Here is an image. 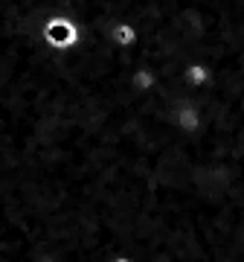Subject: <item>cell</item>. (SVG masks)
Returning a JSON list of instances; mask_svg holds the SVG:
<instances>
[{
	"label": "cell",
	"instance_id": "obj_1",
	"mask_svg": "<svg viewBox=\"0 0 244 262\" xmlns=\"http://www.w3.org/2000/svg\"><path fill=\"white\" fill-rule=\"evenodd\" d=\"M41 35H44L50 50L67 53V50L79 47V41H82V27H79L70 15H53V18L44 24Z\"/></svg>",
	"mask_w": 244,
	"mask_h": 262
},
{
	"label": "cell",
	"instance_id": "obj_2",
	"mask_svg": "<svg viewBox=\"0 0 244 262\" xmlns=\"http://www.w3.org/2000/svg\"><path fill=\"white\" fill-rule=\"evenodd\" d=\"M111 38L119 50H134L140 44V29L134 27L131 20H119V24L111 29Z\"/></svg>",
	"mask_w": 244,
	"mask_h": 262
},
{
	"label": "cell",
	"instance_id": "obj_3",
	"mask_svg": "<svg viewBox=\"0 0 244 262\" xmlns=\"http://www.w3.org/2000/svg\"><path fill=\"white\" fill-rule=\"evenodd\" d=\"M131 84L137 94H151L154 88H157V73L151 70V67H137L131 76Z\"/></svg>",
	"mask_w": 244,
	"mask_h": 262
}]
</instances>
